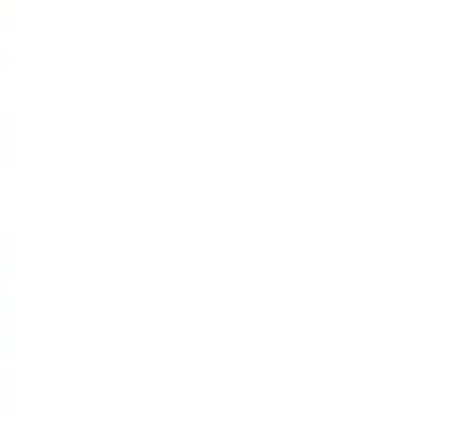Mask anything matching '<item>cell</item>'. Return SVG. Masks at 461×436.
<instances>
[]
</instances>
